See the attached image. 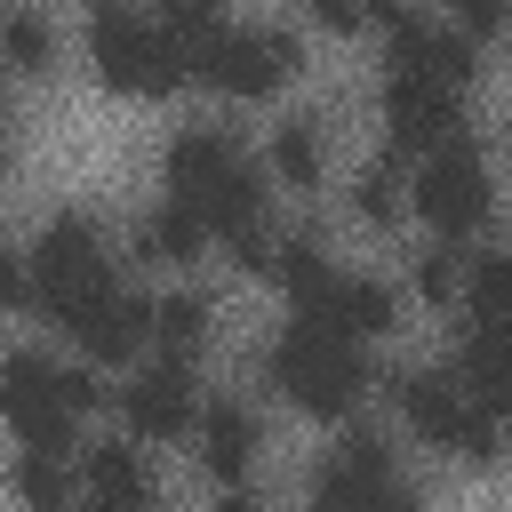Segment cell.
Segmentation results:
<instances>
[{"mask_svg":"<svg viewBox=\"0 0 512 512\" xmlns=\"http://www.w3.org/2000/svg\"><path fill=\"white\" fill-rule=\"evenodd\" d=\"M168 192H176L184 208H200V224H208L224 248L264 240V192H256V168L240 160L232 136L184 128V136L168 144Z\"/></svg>","mask_w":512,"mask_h":512,"instance_id":"1","label":"cell"},{"mask_svg":"<svg viewBox=\"0 0 512 512\" xmlns=\"http://www.w3.org/2000/svg\"><path fill=\"white\" fill-rule=\"evenodd\" d=\"M88 56H96L104 88H120V96H168L192 72L184 48L168 40V24H144L128 0H96L88 8Z\"/></svg>","mask_w":512,"mask_h":512,"instance_id":"2","label":"cell"},{"mask_svg":"<svg viewBox=\"0 0 512 512\" xmlns=\"http://www.w3.org/2000/svg\"><path fill=\"white\" fill-rule=\"evenodd\" d=\"M272 384L296 400V408H312V416H344L352 400H360V384H368V360L352 352V336H336V328H320V320H296L280 344H272Z\"/></svg>","mask_w":512,"mask_h":512,"instance_id":"3","label":"cell"},{"mask_svg":"<svg viewBox=\"0 0 512 512\" xmlns=\"http://www.w3.org/2000/svg\"><path fill=\"white\" fill-rule=\"evenodd\" d=\"M392 400H400V416H408L432 448H448V456H464V464H496V416H488L464 384L408 368V376H392Z\"/></svg>","mask_w":512,"mask_h":512,"instance_id":"4","label":"cell"},{"mask_svg":"<svg viewBox=\"0 0 512 512\" xmlns=\"http://www.w3.org/2000/svg\"><path fill=\"white\" fill-rule=\"evenodd\" d=\"M96 280H112V264H104V232L88 224V216H48V232H40V248H32V296H40V312L56 320L72 296H88Z\"/></svg>","mask_w":512,"mask_h":512,"instance_id":"5","label":"cell"},{"mask_svg":"<svg viewBox=\"0 0 512 512\" xmlns=\"http://www.w3.org/2000/svg\"><path fill=\"white\" fill-rule=\"evenodd\" d=\"M72 400H64V368L40 360V352H16L8 360V424L32 456H64L72 448Z\"/></svg>","mask_w":512,"mask_h":512,"instance_id":"6","label":"cell"},{"mask_svg":"<svg viewBox=\"0 0 512 512\" xmlns=\"http://www.w3.org/2000/svg\"><path fill=\"white\" fill-rule=\"evenodd\" d=\"M416 208H424L448 240L472 232V224L488 216V160H480L472 136H456V144H440V152L424 160V176H416Z\"/></svg>","mask_w":512,"mask_h":512,"instance_id":"7","label":"cell"},{"mask_svg":"<svg viewBox=\"0 0 512 512\" xmlns=\"http://www.w3.org/2000/svg\"><path fill=\"white\" fill-rule=\"evenodd\" d=\"M56 320L72 328V344H80L88 360H128V352L152 336V304H144L136 288H120V280H96V288L72 296Z\"/></svg>","mask_w":512,"mask_h":512,"instance_id":"8","label":"cell"},{"mask_svg":"<svg viewBox=\"0 0 512 512\" xmlns=\"http://www.w3.org/2000/svg\"><path fill=\"white\" fill-rule=\"evenodd\" d=\"M384 128H392V144H408V152L456 144V88H440V80H424V72H392V80H384Z\"/></svg>","mask_w":512,"mask_h":512,"instance_id":"9","label":"cell"},{"mask_svg":"<svg viewBox=\"0 0 512 512\" xmlns=\"http://www.w3.org/2000/svg\"><path fill=\"white\" fill-rule=\"evenodd\" d=\"M288 72H296V40H288V32H232V40L200 64V80L224 88V96H272Z\"/></svg>","mask_w":512,"mask_h":512,"instance_id":"10","label":"cell"},{"mask_svg":"<svg viewBox=\"0 0 512 512\" xmlns=\"http://www.w3.org/2000/svg\"><path fill=\"white\" fill-rule=\"evenodd\" d=\"M384 488H392V456H384V440H376V432H352L344 456L320 464V480H312V512H376Z\"/></svg>","mask_w":512,"mask_h":512,"instance_id":"11","label":"cell"},{"mask_svg":"<svg viewBox=\"0 0 512 512\" xmlns=\"http://www.w3.org/2000/svg\"><path fill=\"white\" fill-rule=\"evenodd\" d=\"M120 408H128V432H136V440H184V432H192V384H184V360H160V368L128 376Z\"/></svg>","mask_w":512,"mask_h":512,"instance_id":"12","label":"cell"},{"mask_svg":"<svg viewBox=\"0 0 512 512\" xmlns=\"http://www.w3.org/2000/svg\"><path fill=\"white\" fill-rule=\"evenodd\" d=\"M392 64H400V72H424V80H440V88H464V80H472V40L448 32V24L400 16V24H392Z\"/></svg>","mask_w":512,"mask_h":512,"instance_id":"13","label":"cell"},{"mask_svg":"<svg viewBox=\"0 0 512 512\" xmlns=\"http://www.w3.org/2000/svg\"><path fill=\"white\" fill-rule=\"evenodd\" d=\"M304 320H320V328H336V336H384L392 328V288L384 280H352V272H336L312 304H296Z\"/></svg>","mask_w":512,"mask_h":512,"instance_id":"14","label":"cell"},{"mask_svg":"<svg viewBox=\"0 0 512 512\" xmlns=\"http://www.w3.org/2000/svg\"><path fill=\"white\" fill-rule=\"evenodd\" d=\"M80 472H88V512H152V472L128 440H96Z\"/></svg>","mask_w":512,"mask_h":512,"instance_id":"15","label":"cell"},{"mask_svg":"<svg viewBox=\"0 0 512 512\" xmlns=\"http://www.w3.org/2000/svg\"><path fill=\"white\" fill-rule=\"evenodd\" d=\"M456 384L504 424L512 416V336H496V328H472L464 336V352H456Z\"/></svg>","mask_w":512,"mask_h":512,"instance_id":"16","label":"cell"},{"mask_svg":"<svg viewBox=\"0 0 512 512\" xmlns=\"http://www.w3.org/2000/svg\"><path fill=\"white\" fill-rule=\"evenodd\" d=\"M200 456H208L216 480H240L248 456H256V416H248L240 400H216V408L200 416Z\"/></svg>","mask_w":512,"mask_h":512,"instance_id":"17","label":"cell"},{"mask_svg":"<svg viewBox=\"0 0 512 512\" xmlns=\"http://www.w3.org/2000/svg\"><path fill=\"white\" fill-rule=\"evenodd\" d=\"M160 24H168V40L184 48V64L200 72L224 40H232V24H224V0H160Z\"/></svg>","mask_w":512,"mask_h":512,"instance_id":"18","label":"cell"},{"mask_svg":"<svg viewBox=\"0 0 512 512\" xmlns=\"http://www.w3.org/2000/svg\"><path fill=\"white\" fill-rule=\"evenodd\" d=\"M152 336L168 344V360H192V352L208 344V296H200V288L160 296V304H152Z\"/></svg>","mask_w":512,"mask_h":512,"instance_id":"19","label":"cell"},{"mask_svg":"<svg viewBox=\"0 0 512 512\" xmlns=\"http://www.w3.org/2000/svg\"><path fill=\"white\" fill-rule=\"evenodd\" d=\"M200 240H208V224H200V208H184V200H168V208L136 232V248H144V256H160V264H184Z\"/></svg>","mask_w":512,"mask_h":512,"instance_id":"20","label":"cell"},{"mask_svg":"<svg viewBox=\"0 0 512 512\" xmlns=\"http://www.w3.org/2000/svg\"><path fill=\"white\" fill-rule=\"evenodd\" d=\"M464 296H472V320L480 328L512 336V256H480L472 280H464Z\"/></svg>","mask_w":512,"mask_h":512,"instance_id":"21","label":"cell"},{"mask_svg":"<svg viewBox=\"0 0 512 512\" xmlns=\"http://www.w3.org/2000/svg\"><path fill=\"white\" fill-rule=\"evenodd\" d=\"M272 176H288V184H320V144H312L304 120H280V128H272Z\"/></svg>","mask_w":512,"mask_h":512,"instance_id":"22","label":"cell"},{"mask_svg":"<svg viewBox=\"0 0 512 512\" xmlns=\"http://www.w3.org/2000/svg\"><path fill=\"white\" fill-rule=\"evenodd\" d=\"M400 192H408V184H400V168H392V160H376V168H360V192H352V200H360V216H368V224H400V208H408Z\"/></svg>","mask_w":512,"mask_h":512,"instance_id":"23","label":"cell"},{"mask_svg":"<svg viewBox=\"0 0 512 512\" xmlns=\"http://www.w3.org/2000/svg\"><path fill=\"white\" fill-rule=\"evenodd\" d=\"M16 496L40 504V512H64V456H32V448H24V464H16Z\"/></svg>","mask_w":512,"mask_h":512,"instance_id":"24","label":"cell"},{"mask_svg":"<svg viewBox=\"0 0 512 512\" xmlns=\"http://www.w3.org/2000/svg\"><path fill=\"white\" fill-rule=\"evenodd\" d=\"M8 64L16 72H48V24L40 16H8Z\"/></svg>","mask_w":512,"mask_h":512,"instance_id":"25","label":"cell"},{"mask_svg":"<svg viewBox=\"0 0 512 512\" xmlns=\"http://www.w3.org/2000/svg\"><path fill=\"white\" fill-rule=\"evenodd\" d=\"M464 288V272H456V256L448 248H432V256H416V296H432V304H448Z\"/></svg>","mask_w":512,"mask_h":512,"instance_id":"26","label":"cell"},{"mask_svg":"<svg viewBox=\"0 0 512 512\" xmlns=\"http://www.w3.org/2000/svg\"><path fill=\"white\" fill-rule=\"evenodd\" d=\"M448 8H456V32H464V40H488V32L512 16V0H448Z\"/></svg>","mask_w":512,"mask_h":512,"instance_id":"27","label":"cell"},{"mask_svg":"<svg viewBox=\"0 0 512 512\" xmlns=\"http://www.w3.org/2000/svg\"><path fill=\"white\" fill-rule=\"evenodd\" d=\"M304 16H312L320 32H360L368 8H360V0H304Z\"/></svg>","mask_w":512,"mask_h":512,"instance_id":"28","label":"cell"},{"mask_svg":"<svg viewBox=\"0 0 512 512\" xmlns=\"http://www.w3.org/2000/svg\"><path fill=\"white\" fill-rule=\"evenodd\" d=\"M64 400H72V408H96V400H104V384H96L88 368H64Z\"/></svg>","mask_w":512,"mask_h":512,"instance_id":"29","label":"cell"},{"mask_svg":"<svg viewBox=\"0 0 512 512\" xmlns=\"http://www.w3.org/2000/svg\"><path fill=\"white\" fill-rule=\"evenodd\" d=\"M376 512H416V496H408V488H400V480H392V488H384V504H376Z\"/></svg>","mask_w":512,"mask_h":512,"instance_id":"30","label":"cell"},{"mask_svg":"<svg viewBox=\"0 0 512 512\" xmlns=\"http://www.w3.org/2000/svg\"><path fill=\"white\" fill-rule=\"evenodd\" d=\"M360 8H368V16H384V24H400V16H408V0H360Z\"/></svg>","mask_w":512,"mask_h":512,"instance_id":"31","label":"cell"},{"mask_svg":"<svg viewBox=\"0 0 512 512\" xmlns=\"http://www.w3.org/2000/svg\"><path fill=\"white\" fill-rule=\"evenodd\" d=\"M216 512H256V496H240V488H232V496H224Z\"/></svg>","mask_w":512,"mask_h":512,"instance_id":"32","label":"cell"}]
</instances>
